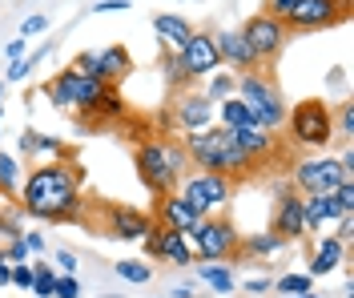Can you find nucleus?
Instances as JSON below:
<instances>
[{
  "instance_id": "f257e3e1",
  "label": "nucleus",
  "mask_w": 354,
  "mask_h": 298,
  "mask_svg": "<svg viewBox=\"0 0 354 298\" xmlns=\"http://www.w3.org/2000/svg\"><path fill=\"white\" fill-rule=\"evenodd\" d=\"M17 206L32 222H85V165L81 161H37L24 169Z\"/></svg>"
},
{
  "instance_id": "f03ea898",
  "label": "nucleus",
  "mask_w": 354,
  "mask_h": 298,
  "mask_svg": "<svg viewBox=\"0 0 354 298\" xmlns=\"http://www.w3.org/2000/svg\"><path fill=\"white\" fill-rule=\"evenodd\" d=\"M181 149L189 158V169H205V174H221L230 182H245V178H258V161L245 153L234 129H221L209 125L201 133H181Z\"/></svg>"
},
{
  "instance_id": "7ed1b4c3",
  "label": "nucleus",
  "mask_w": 354,
  "mask_h": 298,
  "mask_svg": "<svg viewBox=\"0 0 354 298\" xmlns=\"http://www.w3.org/2000/svg\"><path fill=\"white\" fill-rule=\"evenodd\" d=\"M133 169H137V182L145 185L153 198L174 194L177 182L189 174V158L181 149V138H169V133L141 138L137 149H133Z\"/></svg>"
},
{
  "instance_id": "20e7f679",
  "label": "nucleus",
  "mask_w": 354,
  "mask_h": 298,
  "mask_svg": "<svg viewBox=\"0 0 354 298\" xmlns=\"http://www.w3.org/2000/svg\"><path fill=\"white\" fill-rule=\"evenodd\" d=\"M234 97L250 109V117H254L258 125H266L270 133H282L290 105H286V97H282V89H278V81H274L266 69L238 73V81H234Z\"/></svg>"
},
{
  "instance_id": "39448f33",
  "label": "nucleus",
  "mask_w": 354,
  "mask_h": 298,
  "mask_svg": "<svg viewBox=\"0 0 354 298\" xmlns=\"http://www.w3.org/2000/svg\"><path fill=\"white\" fill-rule=\"evenodd\" d=\"M286 141L298 149H314V153H326L334 145V121H330V105L322 97H306L298 101L286 113Z\"/></svg>"
},
{
  "instance_id": "423d86ee",
  "label": "nucleus",
  "mask_w": 354,
  "mask_h": 298,
  "mask_svg": "<svg viewBox=\"0 0 354 298\" xmlns=\"http://www.w3.org/2000/svg\"><path fill=\"white\" fill-rule=\"evenodd\" d=\"M194 262H234L238 242H242V230L234 226L230 214H205L198 226L185 234Z\"/></svg>"
},
{
  "instance_id": "0eeeda50",
  "label": "nucleus",
  "mask_w": 354,
  "mask_h": 298,
  "mask_svg": "<svg viewBox=\"0 0 354 298\" xmlns=\"http://www.w3.org/2000/svg\"><path fill=\"white\" fill-rule=\"evenodd\" d=\"M105 89H109L105 81L85 77V73H77V69H61V73H53V77L44 81L48 105L61 109V113H93V105L101 101Z\"/></svg>"
},
{
  "instance_id": "6e6552de",
  "label": "nucleus",
  "mask_w": 354,
  "mask_h": 298,
  "mask_svg": "<svg viewBox=\"0 0 354 298\" xmlns=\"http://www.w3.org/2000/svg\"><path fill=\"white\" fill-rule=\"evenodd\" d=\"M177 194L205 218V214H225V206H230L234 194H238V182H230V178H221V174H205V169H189V174L177 182Z\"/></svg>"
},
{
  "instance_id": "1a4fd4ad",
  "label": "nucleus",
  "mask_w": 354,
  "mask_h": 298,
  "mask_svg": "<svg viewBox=\"0 0 354 298\" xmlns=\"http://www.w3.org/2000/svg\"><path fill=\"white\" fill-rule=\"evenodd\" d=\"M342 182H346V178H342V165H338V158H334L330 149H326V153L298 158L290 165V185H294L302 198H310V194H334Z\"/></svg>"
},
{
  "instance_id": "9d476101",
  "label": "nucleus",
  "mask_w": 354,
  "mask_h": 298,
  "mask_svg": "<svg viewBox=\"0 0 354 298\" xmlns=\"http://www.w3.org/2000/svg\"><path fill=\"white\" fill-rule=\"evenodd\" d=\"M238 32H242V41L250 45L254 61H258L262 69L266 65H274V61L286 53V45H290V28L278 21V17H266V12H254Z\"/></svg>"
},
{
  "instance_id": "9b49d317",
  "label": "nucleus",
  "mask_w": 354,
  "mask_h": 298,
  "mask_svg": "<svg viewBox=\"0 0 354 298\" xmlns=\"http://www.w3.org/2000/svg\"><path fill=\"white\" fill-rule=\"evenodd\" d=\"M354 0H294V8L286 12V28L290 37L294 32H322V28H334L351 17Z\"/></svg>"
},
{
  "instance_id": "f8f14e48",
  "label": "nucleus",
  "mask_w": 354,
  "mask_h": 298,
  "mask_svg": "<svg viewBox=\"0 0 354 298\" xmlns=\"http://www.w3.org/2000/svg\"><path fill=\"white\" fill-rule=\"evenodd\" d=\"M169 125L177 133H201L214 125V101L194 85L185 93H174V105H169Z\"/></svg>"
},
{
  "instance_id": "ddd939ff",
  "label": "nucleus",
  "mask_w": 354,
  "mask_h": 298,
  "mask_svg": "<svg viewBox=\"0 0 354 298\" xmlns=\"http://www.w3.org/2000/svg\"><path fill=\"white\" fill-rule=\"evenodd\" d=\"M101 218H105V238L113 242H141L153 226V214L125 202H101Z\"/></svg>"
},
{
  "instance_id": "4468645a",
  "label": "nucleus",
  "mask_w": 354,
  "mask_h": 298,
  "mask_svg": "<svg viewBox=\"0 0 354 298\" xmlns=\"http://www.w3.org/2000/svg\"><path fill=\"white\" fill-rule=\"evenodd\" d=\"M270 230L286 242H302L306 238V218H302V194L294 185H282L274 198V214H270Z\"/></svg>"
},
{
  "instance_id": "2eb2a0df",
  "label": "nucleus",
  "mask_w": 354,
  "mask_h": 298,
  "mask_svg": "<svg viewBox=\"0 0 354 298\" xmlns=\"http://www.w3.org/2000/svg\"><path fill=\"white\" fill-rule=\"evenodd\" d=\"M177 61H181V69L189 73L194 81H201V77H209V73L221 69L218 48H214V37L209 32H194L185 45L177 48Z\"/></svg>"
},
{
  "instance_id": "dca6fc26",
  "label": "nucleus",
  "mask_w": 354,
  "mask_h": 298,
  "mask_svg": "<svg viewBox=\"0 0 354 298\" xmlns=\"http://www.w3.org/2000/svg\"><path fill=\"white\" fill-rule=\"evenodd\" d=\"M153 222H157V226H165V230H177V234H189V230L201 222V214L174 189V194L153 198Z\"/></svg>"
},
{
  "instance_id": "f3484780",
  "label": "nucleus",
  "mask_w": 354,
  "mask_h": 298,
  "mask_svg": "<svg viewBox=\"0 0 354 298\" xmlns=\"http://www.w3.org/2000/svg\"><path fill=\"white\" fill-rule=\"evenodd\" d=\"M209 37H214V48H218V61L230 73L262 69V65L254 61V53H250V45L242 41V32H238V28H218V32H209Z\"/></svg>"
},
{
  "instance_id": "a211bd4d",
  "label": "nucleus",
  "mask_w": 354,
  "mask_h": 298,
  "mask_svg": "<svg viewBox=\"0 0 354 298\" xmlns=\"http://www.w3.org/2000/svg\"><path fill=\"white\" fill-rule=\"evenodd\" d=\"M338 266H351V246H342L334 234H322V238L314 242V254H310V262H306V274L310 278H326V274H334Z\"/></svg>"
},
{
  "instance_id": "6ab92c4d",
  "label": "nucleus",
  "mask_w": 354,
  "mask_h": 298,
  "mask_svg": "<svg viewBox=\"0 0 354 298\" xmlns=\"http://www.w3.org/2000/svg\"><path fill=\"white\" fill-rule=\"evenodd\" d=\"M286 246H290V242H286V238H278L274 230H254V234H242L234 262H270L274 254H282Z\"/></svg>"
},
{
  "instance_id": "aec40b11",
  "label": "nucleus",
  "mask_w": 354,
  "mask_h": 298,
  "mask_svg": "<svg viewBox=\"0 0 354 298\" xmlns=\"http://www.w3.org/2000/svg\"><path fill=\"white\" fill-rule=\"evenodd\" d=\"M234 138H238V145H242L258 165L270 161L274 153H278V145H282V138H278V133H270V129L258 125V121H250V125H242V129H234Z\"/></svg>"
},
{
  "instance_id": "412c9836",
  "label": "nucleus",
  "mask_w": 354,
  "mask_h": 298,
  "mask_svg": "<svg viewBox=\"0 0 354 298\" xmlns=\"http://www.w3.org/2000/svg\"><path fill=\"white\" fill-rule=\"evenodd\" d=\"M133 73V57L125 45H105L97 48V81H105V85H121L125 77Z\"/></svg>"
},
{
  "instance_id": "4be33fe9",
  "label": "nucleus",
  "mask_w": 354,
  "mask_h": 298,
  "mask_svg": "<svg viewBox=\"0 0 354 298\" xmlns=\"http://www.w3.org/2000/svg\"><path fill=\"white\" fill-rule=\"evenodd\" d=\"M153 32H157V41L169 48V53H177V48L185 45L198 28H194L189 17H181V12H169V8H165V12H157L153 17Z\"/></svg>"
},
{
  "instance_id": "5701e85b",
  "label": "nucleus",
  "mask_w": 354,
  "mask_h": 298,
  "mask_svg": "<svg viewBox=\"0 0 354 298\" xmlns=\"http://www.w3.org/2000/svg\"><path fill=\"white\" fill-rule=\"evenodd\" d=\"M302 218H306V234H322L342 218V209L334 202V194H310V198H302Z\"/></svg>"
},
{
  "instance_id": "b1692460",
  "label": "nucleus",
  "mask_w": 354,
  "mask_h": 298,
  "mask_svg": "<svg viewBox=\"0 0 354 298\" xmlns=\"http://www.w3.org/2000/svg\"><path fill=\"white\" fill-rule=\"evenodd\" d=\"M194 270H198V282L209 295H234L238 290V278H234L230 262H198Z\"/></svg>"
},
{
  "instance_id": "393cba45",
  "label": "nucleus",
  "mask_w": 354,
  "mask_h": 298,
  "mask_svg": "<svg viewBox=\"0 0 354 298\" xmlns=\"http://www.w3.org/2000/svg\"><path fill=\"white\" fill-rule=\"evenodd\" d=\"M157 262H165V266H194V250H189L185 234H177V230H165V234H161V250H157Z\"/></svg>"
},
{
  "instance_id": "a878e982",
  "label": "nucleus",
  "mask_w": 354,
  "mask_h": 298,
  "mask_svg": "<svg viewBox=\"0 0 354 298\" xmlns=\"http://www.w3.org/2000/svg\"><path fill=\"white\" fill-rule=\"evenodd\" d=\"M77 149L65 138H53V133H32V161H73Z\"/></svg>"
},
{
  "instance_id": "bb28decb",
  "label": "nucleus",
  "mask_w": 354,
  "mask_h": 298,
  "mask_svg": "<svg viewBox=\"0 0 354 298\" xmlns=\"http://www.w3.org/2000/svg\"><path fill=\"white\" fill-rule=\"evenodd\" d=\"M21 234H24V209L17 206V198H8V194L0 189V238L12 242V238H21Z\"/></svg>"
},
{
  "instance_id": "cd10ccee",
  "label": "nucleus",
  "mask_w": 354,
  "mask_h": 298,
  "mask_svg": "<svg viewBox=\"0 0 354 298\" xmlns=\"http://www.w3.org/2000/svg\"><path fill=\"white\" fill-rule=\"evenodd\" d=\"M113 274L121 278V282H129V286H149L153 282V262H145V258H121V262H113Z\"/></svg>"
},
{
  "instance_id": "c85d7f7f",
  "label": "nucleus",
  "mask_w": 354,
  "mask_h": 298,
  "mask_svg": "<svg viewBox=\"0 0 354 298\" xmlns=\"http://www.w3.org/2000/svg\"><path fill=\"white\" fill-rule=\"evenodd\" d=\"M250 121H254V117H250V109H245L238 97L214 105V125H221V129H242V125H250Z\"/></svg>"
},
{
  "instance_id": "c756f323",
  "label": "nucleus",
  "mask_w": 354,
  "mask_h": 298,
  "mask_svg": "<svg viewBox=\"0 0 354 298\" xmlns=\"http://www.w3.org/2000/svg\"><path fill=\"white\" fill-rule=\"evenodd\" d=\"M330 121H334V145H354V101L330 105Z\"/></svg>"
},
{
  "instance_id": "7c9ffc66",
  "label": "nucleus",
  "mask_w": 354,
  "mask_h": 298,
  "mask_svg": "<svg viewBox=\"0 0 354 298\" xmlns=\"http://www.w3.org/2000/svg\"><path fill=\"white\" fill-rule=\"evenodd\" d=\"M161 77H165V89H169V93H185V89H194V85H198L189 73L181 69L177 53H161Z\"/></svg>"
},
{
  "instance_id": "2f4dec72",
  "label": "nucleus",
  "mask_w": 354,
  "mask_h": 298,
  "mask_svg": "<svg viewBox=\"0 0 354 298\" xmlns=\"http://www.w3.org/2000/svg\"><path fill=\"white\" fill-rule=\"evenodd\" d=\"M21 182H24V165L17 153H8V149H0V189L8 194V198H17L21 194Z\"/></svg>"
},
{
  "instance_id": "473e14b6",
  "label": "nucleus",
  "mask_w": 354,
  "mask_h": 298,
  "mask_svg": "<svg viewBox=\"0 0 354 298\" xmlns=\"http://www.w3.org/2000/svg\"><path fill=\"white\" fill-rule=\"evenodd\" d=\"M48 53H53V41H48V45H41L37 53H28V57H21V61H12V65L4 69V85H21V81H28V73L37 69Z\"/></svg>"
},
{
  "instance_id": "72a5a7b5",
  "label": "nucleus",
  "mask_w": 354,
  "mask_h": 298,
  "mask_svg": "<svg viewBox=\"0 0 354 298\" xmlns=\"http://www.w3.org/2000/svg\"><path fill=\"white\" fill-rule=\"evenodd\" d=\"M28 266H32V290H28V295L32 298H53V290H57V266L44 262V258H32Z\"/></svg>"
},
{
  "instance_id": "f704fd0d",
  "label": "nucleus",
  "mask_w": 354,
  "mask_h": 298,
  "mask_svg": "<svg viewBox=\"0 0 354 298\" xmlns=\"http://www.w3.org/2000/svg\"><path fill=\"white\" fill-rule=\"evenodd\" d=\"M274 290H278L282 298L306 295V290H314V278H310L306 270H290V274H278V278H274Z\"/></svg>"
},
{
  "instance_id": "c9c22d12",
  "label": "nucleus",
  "mask_w": 354,
  "mask_h": 298,
  "mask_svg": "<svg viewBox=\"0 0 354 298\" xmlns=\"http://www.w3.org/2000/svg\"><path fill=\"white\" fill-rule=\"evenodd\" d=\"M234 81H238V73H209L201 93H205L214 105H221V101H230V97H234Z\"/></svg>"
},
{
  "instance_id": "e433bc0d",
  "label": "nucleus",
  "mask_w": 354,
  "mask_h": 298,
  "mask_svg": "<svg viewBox=\"0 0 354 298\" xmlns=\"http://www.w3.org/2000/svg\"><path fill=\"white\" fill-rule=\"evenodd\" d=\"M93 113L101 117V121H117V117H125V101H121V93L109 85V89L101 93V101L93 105Z\"/></svg>"
},
{
  "instance_id": "4c0bfd02",
  "label": "nucleus",
  "mask_w": 354,
  "mask_h": 298,
  "mask_svg": "<svg viewBox=\"0 0 354 298\" xmlns=\"http://www.w3.org/2000/svg\"><path fill=\"white\" fill-rule=\"evenodd\" d=\"M53 266H57V274H77V266H81V254L68 250V246H57V250H53Z\"/></svg>"
},
{
  "instance_id": "58836bf2",
  "label": "nucleus",
  "mask_w": 354,
  "mask_h": 298,
  "mask_svg": "<svg viewBox=\"0 0 354 298\" xmlns=\"http://www.w3.org/2000/svg\"><path fill=\"white\" fill-rule=\"evenodd\" d=\"M68 69L85 73V77H97V48H81V53L73 57V65H68Z\"/></svg>"
},
{
  "instance_id": "ea45409f",
  "label": "nucleus",
  "mask_w": 354,
  "mask_h": 298,
  "mask_svg": "<svg viewBox=\"0 0 354 298\" xmlns=\"http://www.w3.org/2000/svg\"><path fill=\"white\" fill-rule=\"evenodd\" d=\"M242 295H250V298H258V295H270L274 290V278L270 274H258V278H245L242 286H238Z\"/></svg>"
},
{
  "instance_id": "a19ab883",
  "label": "nucleus",
  "mask_w": 354,
  "mask_h": 298,
  "mask_svg": "<svg viewBox=\"0 0 354 298\" xmlns=\"http://www.w3.org/2000/svg\"><path fill=\"white\" fill-rule=\"evenodd\" d=\"M48 28V12H28L21 21V37L28 41V37H37V32H44Z\"/></svg>"
},
{
  "instance_id": "79ce46f5",
  "label": "nucleus",
  "mask_w": 354,
  "mask_h": 298,
  "mask_svg": "<svg viewBox=\"0 0 354 298\" xmlns=\"http://www.w3.org/2000/svg\"><path fill=\"white\" fill-rule=\"evenodd\" d=\"M53 298H81V282H77V274H57V290H53Z\"/></svg>"
},
{
  "instance_id": "37998d69",
  "label": "nucleus",
  "mask_w": 354,
  "mask_h": 298,
  "mask_svg": "<svg viewBox=\"0 0 354 298\" xmlns=\"http://www.w3.org/2000/svg\"><path fill=\"white\" fill-rule=\"evenodd\" d=\"M0 254H4V258H8L12 266H21V262H28V258H32V254H28V246H24L21 238H12V242H4V246H0Z\"/></svg>"
},
{
  "instance_id": "c03bdc74",
  "label": "nucleus",
  "mask_w": 354,
  "mask_h": 298,
  "mask_svg": "<svg viewBox=\"0 0 354 298\" xmlns=\"http://www.w3.org/2000/svg\"><path fill=\"white\" fill-rule=\"evenodd\" d=\"M334 202H338V209H342V214H354V182L338 185V189H334Z\"/></svg>"
},
{
  "instance_id": "a18cd8bd",
  "label": "nucleus",
  "mask_w": 354,
  "mask_h": 298,
  "mask_svg": "<svg viewBox=\"0 0 354 298\" xmlns=\"http://www.w3.org/2000/svg\"><path fill=\"white\" fill-rule=\"evenodd\" d=\"M21 242L28 246V254H32V258H41V254L48 250V242H44V234H37V230H24V234H21Z\"/></svg>"
},
{
  "instance_id": "49530a36",
  "label": "nucleus",
  "mask_w": 354,
  "mask_h": 298,
  "mask_svg": "<svg viewBox=\"0 0 354 298\" xmlns=\"http://www.w3.org/2000/svg\"><path fill=\"white\" fill-rule=\"evenodd\" d=\"M32 262V258H28ZM28 262H21V266H12V286L17 290H32V266Z\"/></svg>"
},
{
  "instance_id": "de8ad7c7",
  "label": "nucleus",
  "mask_w": 354,
  "mask_h": 298,
  "mask_svg": "<svg viewBox=\"0 0 354 298\" xmlns=\"http://www.w3.org/2000/svg\"><path fill=\"white\" fill-rule=\"evenodd\" d=\"M334 226H338V230H334V238H338L342 246H351V238H354V214H342Z\"/></svg>"
},
{
  "instance_id": "09e8293b",
  "label": "nucleus",
  "mask_w": 354,
  "mask_h": 298,
  "mask_svg": "<svg viewBox=\"0 0 354 298\" xmlns=\"http://www.w3.org/2000/svg\"><path fill=\"white\" fill-rule=\"evenodd\" d=\"M125 8H133V0H97V4H93V12H97V17H109V12H125Z\"/></svg>"
},
{
  "instance_id": "8fccbe9b",
  "label": "nucleus",
  "mask_w": 354,
  "mask_h": 298,
  "mask_svg": "<svg viewBox=\"0 0 354 298\" xmlns=\"http://www.w3.org/2000/svg\"><path fill=\"white\" fill-rule=\"evenodd\" d=\"M21 57H28V41L17 37V41H8V45H4V61L12 65V61H21Z\"/></svg>"
},
{
  "instance_id": "3c124183",
  "label": "nucleus",
  "mask_w": 354,
  "mask_h": 298,
  "mask_svg": "<svg viewBox=\"0 0 354 298\" xmlns=\"http://www.w3.org/2000/svg\"><path fill=\"white\" fill-rule=\"evenodd\" d=\"M294 8V0H266V17H278V21H286V12Z\"/></svg>"
},
{
  "instance_id": "603ef678",
  "label": "nucleus",
  "mask_w": 354,
  "mask_h": 298,
  "mask_svg": "<svg viewBox=\"0 0 354 298\" xmlns=\"http://www.w3.org/2000/svg\"><path fill=\"white\" fill-rule=\"evenodd\" d=\"M8 286H12V262L0 254V290H8Z\"/></svg>"
},
{
  "instance_id": "864d4df0",
  "label": "nucleus",
  "mask_w": 354,
  "mask_h": 298,
  "mask_svg": "<svg viewBox=\"0 0 354 298\" xmlns=\"http://www.w3.org/2000/svg\"><path fill=\"white\" fill-rule=\"evenodd\" d=\"M32 133H37V129H24L21 133V158L24 161H32Z\"/></svg>"
},
{
  "instance_id": "5fc2aeb1",
  "label": "nucleus",
  "mask_w": 354,
  "mask_h": 298,
  "mask_svg": "<svg viewBox=\"0 0 354 298\" xmlns=\"http://www.w3.org/2000/svg\"><path fill=\"white\" fill-rule=\"evenodd\" d=\"M326 85H334V89H338V85H346V69H342V65H334L330 77H326Z\"/></svg>"
},
{
  "instance_id": "6e6d98bb",
  "label": "nucleus",
  "mask_w": 354,
  "mask_h": 298,
  "mask_svg": "<svg viewBox=\"0 0 354 298\" xmlns=\"http://www.w3.org/2000/svg\"><path fill=\"white\" fill-rule=\"evenodd\" d=\"M169 298H201V295H198V286H174Z\"/></svg>"
},
{
  "instance_id": "4d7b16f0",
  "label": "nucleus",
  "mask_w": 354,
  "mask_h": 298,
  "mask_svg": "<svg viewBox=\"0 0 354 298\" xmlns=\"http://www.w3.org/2000/svg\"><path fill=\"white\" fill-rule=\"evenodd\" d=\"M294 298H326V295H318V290H306V295H294Z\"/></svg>"
},
{
  "instance_id": "13d9d810",
  "label": "nucleus",
  "mask_w": 354,
  "mask_h": 298,
  "mask_svg": "<svg viewBox=\"0 0 354 298\" xmlns=\"http://www.w3.org/2000/svg\"><path fill=\"white\" fill-rule=\"evenodd\" d=\"M4 89H8V85H4V81H0V101H4Z\"/></svg>"
},
{
  "instance_id": "bf43d9fd",
  "label": "nucleus",
  "mask_w": 354,
  "mask_h": 298,
  "mask_svg": "<svg viewBox=\"0 0 354 298\" xmlns=\"http://www.w3.org/2000/svg\"><path fill=\"white\" fill-rule=\"evenodd\" d=\"M101 298H121V295H101Z\"/></svg>"
}]
</instances>
